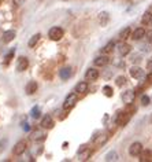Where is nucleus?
Instances as JSON below:
<instances>
[{
    "label": "nucleus",
    "mask_w": 152,
    "mask_h": 162,
    "mask_svg": "<svg viewBox=\"0 0 152 162\" xmlns=\"http://www.w3.org/2000/svg\"><path fill=\"white\" fill-rule=\"evenodd\" d=\"M63 29L62 28H58V26H55V28H51L49 29V33H48V36H49V39L51 40H53V41H59L63 37Z\"/></svg>",
    "instance_id": "nucleus-2"
},
{
    "label": "nucleus",
    "mask_w": 152,
    "mask_h": 162,
    "mask_svg": "<svg viewBox=\"0 0 152 162\" xmlns=\"http://www.w3.org/2000/svg\"><path fill=\"white\" fill-rule=\"evenodd\" d=\"M130 36H132V29H130L129 26H126L125 29H122V30H121V33H119V37H121L122 40L129 39Z\"/></svg>",
    "instance_id": "nucleus-20"
},
{
    "label": "nucleus",
    "mask_w": 152,
    "mask_h": 162,
    "mask_svg": "<svg viewBox=\"0 0 152 162\" xmlns=\"http://www.w3.org/2000/svg\"><path fill=\"white\" fill-rule=\"evenodd\" d=\"M107 63H108V56L107 55H100L97 56V58H95V65L99 66V68H101V66H106Z\"/></svg>",
    "instance_id": "nucleus-14"
},
{
    "label": "nucleus",
    "mask_w": 152,
    "mask_h": 162,
    "mask_svg": "<svg viewBox=\"0 0 152 162\" xmlns=\"http://www.w3.org/2000/svg\"><path fill=\"white\" fill-rule=\"evenodd\" d=\"M147 37H148V41H150V43L152 44V30H151V32H148V33H147Z\"/></svg>",
    "instance_id": "nucleus-35"
},
{
    "label": "nucleus",
    "mask_w": 152,
    "mask_h": 162,
    "mask_svg": "<svg viewBox=\"0 0 152 162\" xmlns=\"http://www.w3.org/2000/svg\"><path fill=\"white\" fill-rule=\"evenodd\" d=\"M150 25H151V26H152V18H151V22H150Z\"/></svg>",
    "instance_id": "nucleus-37"
},
{
    "label": "nucleus",
    "mask_w": 152,
    "mask_h": 162,
    "mask_svg": "<svg viewBox=\"0 0 152 162\" xmlns=\"http://www.w3.org/2000/svg\"><path fill=\"white\" fill-rule=\"evenodd\" d=\"M151 18H152V14H151L150 11L144 12V15H142V18H141V22H142V25H150V22H151Z\"/></svg>",
    "instance_id": "nucleus-22"
},
{
    "label": "nucleus",
    "mask_w": 152,
    "mask_h": 162,
    "mask_svg": "<svg viewBox=\"0 0 152 162\" xmlns=\"http://www.w3.org/2000/svg\"><path fill=\"white\" fill-rule=\"evenodd\" d=\"M114 47H115V43H114V41H110V43H107L106 46H104L103 48H101V54H104V55H107V54L112 52Z\"/></svg>",
    "instance_id": "nucleus-19"
},
{
    "label": "nucleus",
    "mask_w": 152,
    "mask_h": 162,
    "mask_svg": "<svg viewBox=\"0 0 152 162\" xmlns=\"http://www.w3.org/2000/svg\"><path fill=\"white\" fill-rule=\"evenodd\" d=\"M14 37H15V30H7V32H4V33H3L2 41L7 44V43H10V41L14 40Z\"/></svg>",
    "instance_id": "nucleus-12"
},
{
    "label": "nucleus",
    "mask_w": 152,
    "mask_h": 162,
    "mask_svg": "<svg viewBox=\"0 0 152 162\" xmlns=\"http://www.w3.org/2000/svg\"><path fill=\"white\" fill-rule=\"evenodd\" d=\"M150 96H147V95H142L141 96V103H142V106H148L150 104Z\"/></svg>",
    "instance_id": "nucleus-31"
},
{
    "label": "nucleus",
    "mask_w": 152,
    "mask_h": 162,
    "mask_svg": "<svg viewBox=\"0 0 152 162\" xmlns=\"http://www.w3.org/2000/svg\"><path fill=\"white\" fill-rule=\"evenodd\" d=\"M23 129H25V131H29V129H30L29 124H23Z\"/></svg>",
    "instance_id": "nucleus-36"
},
{
    "label": "nucleus",
    "mask_w": 152,
    "mask_h": 162,
    "mask_svg": "<svg viewBox=\"0 0 152 162\" xmlns=\"http://www.w3.org/2000/svg\"><path fill=\"white\" fill-rule=\"evenodd\" d=\"M116 48H118L119 55H122V56L128 55V54L130 52V46H129V44H126V43H119Z\"/></svg>",
    "instance_id": "nucleus-11"
},
{
    "label": "nucleus",
    "mask_w": 152,
    "mask_h": 162,
    "mask_svg": "<svg viewBox=\"0 0 152 162\" xmlns=\"http://www.w3.org/2000/svg\"><path fill=\"white\" fill-rule=\"evenodd\" d=\"M91 154H92V151L89 150V148H82V150L78 152V158H80V161H87L88 158L91 157Z\"/></svg>",
    "instance_id": "nucleus-17"
},
{
    "label": "nucleus",
    "mask_w": 152,
    "mask_h": 162,
    "mask_svg": "<svg viewBox=\"0 0 152 162\" xmlns=\"http://www.w3.org/2000/svg\"><path fill=\"white\" fill-rule=\"evenodd\" d=\"M108 14H107V12H100L99 14V21H100V24L101 25H106L107 22H108Z\"/></svg>",
    "instance_id": "nucleus-24"
},
{
    "label": "nucleus",
    "mask_w": 152,
    "mask_h": 162,
    "mask_svg": "<svg viewBox=\"0 0 152 162\" xmlns=\"http://www.w3.org/2000/svg\"><path fill=\"white\" fill-rule=\"evenodd\" d=\"M39 40H40V33H37V34H34V36H32V39L29 40V47H34L37 43H39Z\"/></svg>",
    "instance_id": "nucleus-25"
},
{
    "label": "nucleus",
    "mask_w": 152,
    "mask_h": 162,
    "mask_svg": "<svg viewBox=\"0 0 152 162\" xmlns=\"http://www.w3.org/2000/svg\"><path fill=\"white\" fill-rule=\"evenodd\" d=\"M142 151V144L140 142H134L130 144V147H129V154L132 155V157H138V155L141 154Z\"/></svg>",
    "instance_id": "nucleus-3"
},
{
    "label": "nucleus",
    "mask_w": 152,
    "mask_h": 162,
    "mask_svg": "<svg viewBox=\"0 0 152 162\" xmlns=\"http://www.w3.org/2000/svg\"><path fill=\"white\" fill-rule=\"evenodd\" d=\"M0 3H2V0H0Z\"/></svg>",
    "instance_id": "nucleus-38"
},
{
    "label": "nucleus",
    "mask_w": 152,
    "mask_h": 162,
    "mask_svg": "<svg viewBox=\"0 0 152 162\" xmlns=\"http://www.w3.org/2000/svg\"><path fill=\"white\" fill-rule=\"evenodd\" d=\"M41 126H43L44 129H51L53 126V120H52V117L51 116H45L43 120H41V124H40Z\"/></svg>",
    "instance_id": "nucleus-10"
},
{
    "label": "nucleus",
    "mask_w": 152,
    "mask_h": 162,
    "mask_svg": "<svg viewBox=\"0 0 152 162\" xmlns=\"http://www.w3.org/2000/svg\"><path fill=\"white\" fill-rule=\"evenodd\" d=\"M59 76H61L62 80H67V78L71 76V69H70V68H65V69H62V70L59 72Z\"/></svg>",
    "instance_id": "nucleus-21"
},
{
    "label": "nucleus",
    "mask_w": 152,
    "mask_h": 162,
    "mask_svg": "<svg viewBox=\"0 0 152 162\" xmlns=\"http://www.w3.org/2000/svg\"><path fill=\"white\" fill-rule=\"evenodd\" d=\"M27 148V143L25 140H19L17 143V144L14 146V148H12V152H14L15 155H22L25 151H26Z\"/></svg>",
    "instance_id": "nucleus-4"
},
{
    "label": "nucleus",
    "mask_w": 152,
    "mask_h": 162,
    "mask_svg": "<svg viewBox=\"0 0 152 162\" xmlns=\"http://www.w3.org/2000/svg\"><path fill=\"white\" fill-rule=\"evenodd\" d=\"M140 160L141 161H148L151 158V151L150 150H145V151H141V154H140Z\"/></svg>",
    "instance_id": "nucleus-26"
},
{
    "label": "nucleus",
    "mask_w": 152,
    "mask_h": 162,
    "mask_svg": "<svg viewBox=\"0 0 152 162\" xmlns=\"http://www.w3.org/2000/svg\"><path fill=\"white\" fill-rule=\"evenodd\" d=\"M85 78H87L88 81H95L99 78V72L96 70V69H88L87 73H85Z\"/></svg>",
    "instance_id": "nucleus-9"
},
{
    "label": "nucleus",
    "mask_w": 152,
    "mask_h": 162,
    "mask_svg": "<svg viewBox=\"0 0 152 162\" xmlns=\"http://www.w3.org/2000/svg\"><path fill=\"white\" fill-rule=\"evenodd\" d=\"M125 82H126V78L123 77V76H119V77H116V85H118V87H122Z\"/></svg>",
    "instance_id": "nucleus-30"
},
{
    "label": "nucleus",
    "mask_w": 152,
    "mask_h": 162,
    "mask_svg": "<svg viewBox=\"0 0 152 162\" xmlns=\"http://www.w3.org/2000/svg\"><path fill=\"white\" fill-rule=\"evenodd\" d=\"M118 155H116V151H111L106 155V161H116Z\"/></svg>",
    "instance_id": "nucleus-28"
},
{
    "label": "nucleus",
    "mask_w": 152,
    "mask_h": 162,
    "mask_svg": "<svg viewBox=\"0 0 152 162\" xmlns=\"http://www.w3.org/2000/svg\"><path fill=\"white\" fill-rule=\"evenodd\" d=\"M88 91V82L87 81H81L75 85V92L77 94H85Z\"/></svg>",
    "instance_id": "nucleus-16"
},
{
    "label": "nucleus",
    "mask_w": 152,
    "mask_h": 162,
    "mask_svg": "<svg viewBox=\"0 0 152 162\" xmlns=\"http://www.w3.org/2000/svg\"><path fill=\"white\" fill-rule=\"evenodd\" d=\"M103 92H104V95H106L107 98H111V96H112V94H114L112 88L110 87V85H106V87L103 88Z\"/></svg>",
    "instance_id": "nucleus-27"
},
{
    "label": "nucleus",
    "mask_w": 152,
    "mask_h": 162,
    "mask_svg": "<svg viewBox=\"0 0 152 162\" xmlns=\"http://www.w3.org/2000/svg\"><path fill=\"white\" fill-rule=\"evenodd\" d=\"M45 136L47 135L43 131H36L33 135H32V139H33L34 142H43L44 139H45Z\"/></svg>",
    "instance_id": "nucleus-18"
},
{
    "label": "nucleus",
    "mask_w": 152,
    "mask_h": 162,
    "mask_svg": "<svg viewBox=\"0 0 152 162\" xmlns=\"http://www.w3.org/2000/svg\"><path fill=\"white\" fill-rule=\"evenodd\" d=\"M107 140H108V136L107 135H100L99 138H96V140H95V143H96L97 146H101V144H104Z\"/></svg>",
    "instance_id": "nucleus-23"
},
{
    "label": "nucleus",
    "mask_w": 152,
    "mask_h": 162,
    "mask_svg": "<svg viewBox=\"0 0 152 162\" xmlns=\"http://www.w3.org/2000/svg\"><path fill=\"white\" fill-rule=\"evenodd\" d=\"M147 69H148V72L150 73H152V61H150L147 63Z\"/></svg>",
    "instance_id": "nucleus-33"
},
{
    "label": "nucleus",
    "mask_w": 152,
    "mask_h": 162,
    "mask_svg": "<svg viewBox=\"0 0 152 162\" xmlns=\"http://www.w3.org/2000/svg\"><path fill=\"white\" fill-rule=\"evenodd\" d=\"M29 68V59L26 56H19L17 62V70L18 72H25L26 69Z\"/></svg>",
    "instance_id": "nucleus-6"
},
{
    "label": "nucleus",
    "mask_w": 152,
    "mask_h": 162,
    "mask_svg": "<svg viewBox=\"0 0 152 162\" xmlns=\"http://www.w3.org/2000/svg\"><path fill=\"white\" fill-rule=\"evenodd\" d=\"M145 36V30L144 28H137V29H134V32H132V39L133 40H141L142 37Z\"/></svg>",
    "instance_id": "nucleus-13"
},
{
    "label": "nucleus",
    "mask_w": 152,
    "mask_h": 162,
    "mask_svg": "<svg viewBox=\"0 0 152 162\" xmlns=\"http://www.w3.org/2000/svg\"><path fill=\"white\" fill-rule=\"evenodd\" d=\"M134 98H136V94L133 91H130V90L122 94V99H123V102H125L126 104L133 103V102H134Z\"/></svg>",
    "instance_id": "nucleus-8"
},
{
    "label": "nucleus",
    "mask_w": 152,
    "mask_h": 162,
    "mask_svg": "<svg viewBox=\"0 0 152 162\" xmlns=\"http://www.w3.org/2000/svg\"><path fill=\"white\" fill-rule=\"evenodd\" d=\"M77 100H78L77 94H69L67 98L65 99V103H63V110H65V112H69V110H71L73 107L75 106Z\"/></svg>",
    "instance_id": "nucleus-1"
},
{
    "label": "nucleus",
    "mask_w": 152,
    "mask_h": 162,
    "mask_svg": "<svg viewBox=\"0 0 152 162\" xmlns=\"http://www.w3.org/2000/svg\"><path fill=\"white\" fill-rule=\"evenodd\" d=\"M23 2H25V0H12V3H14L15 6H19V4H22Z\"/></svg>",
    "instance_id": "nucleus-34"
},
{
    "label": "nucleus",
    "mask_w": 152,
    "mask_h": 162,
    "mask_svg": "<svg viewBox=\"0 0 152 162\" xmlns=\"http://www.w3.org/2000/svg\"><path fill=\"white\" fill-rule=\"evenodd\" d=\"M129 120H130V113L129 112L118 113V116H116V124L121 125V126H125L126 124L129 122Z\"/></svg>",
    "instance_id": "nucleus-5"
},
{
    "label": "nucleus",
    "mask_w": 152,
    "mask_h": 162,
    "mask_svg": "<svg viewBox=\"0 0 152 162\" xmlns=\"http://www.w3.org/2000/svg\"><path fill=\"white\" fill-rule=\"evenodd\" d=\"M130 76L133 78H137V80H140V78L144 77V70H142L141 68H138V66H133L130 69Z\"/></svg>",
    "instance_id": "nucleus-7"
},
{
    "label": "nucleus",
    "mask_w": 152,
    "mask_h": 162,
    "mask_svg": "<svg viewBox=\"0 0 152 162\" xmlns=\"http://www.w3.org/2000/svg\"><path fill=\"white\" fill-rule=\"evenodd\" d=\"M32 117H33L34 120H37V118H40V109L39 107H33V109H32Z\"/></svg>",
    "instance_id": "nucleus-29"
},
{
    "label": "nucleus",
    "mask_w": 152,
    "mask_h": 162,
    "mask_svg": "<svg viewBox=\"0 0 152 162\" xmlns=\"http://www.w3.org/2000/svg\"><path fill=\"white\" fill-rule=\"evenodd\" d=\"M14 54H15V51L14 50H11L10 51V52H8L7 54V55H6V63H10V61H11V59H12V56H14Z\"/></svg>",
    "instance_id": "nucleus-32"
},
{
    "label": "nucleus",
    "mask_w": 152,
    "mask_h": 162,
    "mask_svg": "<svg viewBox=\"0 0 152 162\" xmlns=\"http://www.w3.org/2000/svg\"><path fill=\"white\" fill-rule=\"evenodd\" d=\"M37 88H39V85H37V82H36V81H29V82L26 84V94H27V95H33V94H36Z\"/></svg>",
    "instance_id": "nucleus-15"
}]
</instances>
